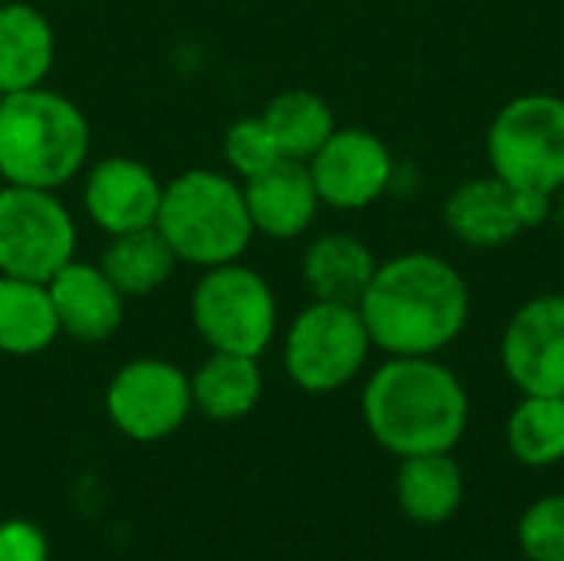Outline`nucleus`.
Listing matches in <instances>:
<instances>
[{"label": "nucleus", "mask_w": 564, "mask_h": 561, "mask_svg": "<svg viewBox=\"0 0 564 561\" xmlns=\"http://www.w3.org/2000/svg\"><path fill=\"white\" fill-rule=\"evenodd\" d=\"M357 311L373 347L390 357H433L463 334L469 288L449 261L413 251L377 265Z\"/></svg>", "instance_id": "obj_1"}, {"label": "nucleus", "mask_w": 564, "mask_h": 561, "mask_svg": "<svg viewBox=\"0 0 564 561\" xmlns=\"http://www.w3.org/2000/svg\"><path fill=\"white\" fill-rule=\"evenodd\" d=\"M364 423L393 456L453 453L469 427L459 377L433 357H390L364 387Z\"/></svg>", "instance_id": "obj_2"}, {"label": "nucleus", "mask_w": 564, "mask_h": 561, "mask_svg": "<svg viewBox=\"0 0 564 561\" xmlns=\"http://www.w3.org/2000/svg\"><path fill=\"white\" fill-rule=\"evenodd\" d=\"M89 155V122L83 109L33 86L0 103V179L26 188H59L79 175Z\"/></svg>", "instance_id": "obj_3"}, {"label": "nucleus", "mask_w": 564, "mask_h": 561, "mask_svg": "<svg viewBox=\"0 0 564 561\" xmlns=\"http://www.w3.org/2000/svg\"><path fill=\"white\" fill-rule=\"evenodd\" d=\"M155 228L178 261L215 268L238 261L254 235L245 188L215 169H188L162 188Z\"/></svg>", "instance_id": "obj_4"}, {"label": "nucleus", "mask_w": 564, "mask_h": 561, "mask_svg": "<svg viewBox=\"0 0 564 561\" xmlns=\"http://www.w3.org/2000/svg\"><path fill=\"white\" fill-rule=\"evenodd\" d=\"M486 145L496 175L509 188L552 195L564 185V99L529 93L506 103Z\"/></svg>", "instance_id": "obj_5"}, {"label": "nucleus", "mask_w": 564, "mask_h": 561, "mask_svg": "<svg viewBox=\"0 0 564 561\" xmlns=\"http://www.w3.org/2000/svg\"><path fill=\"white\" fill-rule=\"evenodd\" d=\"M192 321L212 350L261 357L278 331V301L254 268L228 261L205 268L192 291Z\"/></svg>", "instance_id": "obj_6"}, {"label": "nucleus", "mask_w": 564, "mask_h": 561, "mask_svg": "<svg viewBox=\"0 0 564 561\" xmlns=\"http://www.w3.org/2000/svg\"><path fill=\"white\" fill-rule=\"evenodd\" d=\"M370 334L354 304L314 301L284 337V370L304 393H334L367 364Z\"/></svg>", "instance_id": "obj_7"}, {"label": "nucleus", "mask_w": 564, "mask_h": 561, "mask_svg": "<svg viewBox=\"0 0 564 561\" xmlns=\"http://www.w3.org/2000/svg\"><path fill=\"white\" fill-rule=\"evenodd\" d=\"M76 258V222L50 188H0V274L50 281Z\"/></svg>", "instance_id": "obj_8"}, {"label": "nucleus", "mask_w": 564, "mask_h": 561, "mask_svg": "<svg viewBox=\"0 0 564 561\" xmlns=\"http://www.w3.org/2000/svg\"><path fill=\"white\" fill-rule=\"evenodd\" d=\"M192 410L188 374L159 357L129 360L106 387V413L112 427L135 443L172 436L185 427Z\"/></svg>", "instance_id": "obj_9"}, {"label": "nucleus", "mask_w": 564, "mask_h": 561, "mask_svg": "<svg viewBox=\"0 0 564 561\" xmlns=\"http://www.w3.org/2000/svg\"><path fill=\"white\" fill-rule=\"evenodd\" d=\"M502 367L529 397H564V294H542L512 314Z\"/></svg>", "instance_id": "obj_10"}, {"label": "nucleus", "mask_w": 564, "mask_h": 561, "mask_svg": "<svg viewBox=\"0 0 564 561\" xmlns=\"http://www.w3.org/2000/svg\"><path fill=\"white\" fill-rule=\"evenodd\" d=\"M321 202L334 208H367L393 179V155L367 129H334L307 162Z\"/></svg>", "instance_id": "obj_11"}, {"label": "nucleus", "mask_w": 564, "mask_h": 561, "mask_svg": "<svg viewBox=\"0 0 564 561\" xmlns=\"http://www.w3.org/2000/svg\"><path fill=\"white\" fill-rule=\"evenodd\" d=\"M162 188L165 185L145 162L129 155H109L86 172L83 205L96 228H102L106 235H122L155 225Z\"/></svg>", "instance_id": "obj_12"}, {"label": "nucleus", "mask_w": 564, "mask_h": 561, "mask_svg": "<svg viewBox=\"0 0 564 561\" xmlns=\"http://www.w3.org/2000/svg\"><path fill=\"white\" fill-rule=\"evenodd\" d=\"M46 288L59 321V334L83 344H99L119 331L126 314V298L99 265L73 258L46 281Z\"/></svg>", "instance_id": "obj_13"}, {"label": "nucleus", "mask_w": 564, "mask_h": 561, "mask_svg": "<svg viewBox=\"0 0 564 561\" xmlns=\"http://www.w3.org/2000/svg\"><path fill=\"white\" fill-rule=\"evenodd\" d=\"M241 188H245V205H248L254 231L278 238V241L304 235L321 205L311 169L307 162H297V159L274 162L254 179H245Z\"/></svg>", "instance_id": "obj_14"}, {"label": "nucleus", "mask_w": 564, "mask_h": 561, "mask_svg": "<svg viewBox=\"0 0 564 561\" xmlns=\"http://www.w3.org/2000/svg\"><path fill=\"white\" fill-rule=\"evenodd\" d=\"M56 36L50 20L20 0L0 3V93L43 86L53 69Z\"/></svg>", "instance_id": "obj_15"}, {"label": "nucleus", "mask_w": 564, "mask_h": 561, "mask_svg": "<svg viewBox=\"0 0 564 561\" xmlns=\"http://www.w3.org/2000/svg\"><path fill=\"white\" fill-rule=\"evenodd\" d=\"M446 225L473 248H499L512 241L522 231L516 188H509L499 175L463 182L446 198Z\"/></svg>", "instance_id": "obj_16"}, {"label": "nucleus", "mask_w": 564, "mask_h": 561, "mask_svg": "<svg viewBox=\"0 0 564 561\" xmlns=\"http://www.w3.org/2000/svg\"><path fill=\"white\" fill-rule=\"evenodd\" d=\"M466 496V479L453 453H423L400 460L397 506L416 526H443L456 516Z\"/></svg>", "instance_id": "obj_17"}, {"label": "nucleus", "mask_w": 564, "mask_h": 561, "mask_svg": "<svg viewBox=\"0 0 564 561\" xmlns=\"http://www.w3.org/2000/svg\"><path fill=\"white\" fill-rule=\"evenodd\" d=\"M373 274H377V258L354 235L344 231L321 235L304 251V284L311 288L314 301L357 308Z\"/></svg>", "instance_id": "obj_18"}, {"label": "nucleus", "mask_w": 564, "mask_h": 561, "mask_svg": "<svg viewBox=\"0 0 564 561\" xmlns=\"http://www.w3.org/2000/svg\"><path fill=\"white\" fill-rule=\"evenodd\" d=\"M188 380H192V407L218 423L248 417L264 393L258 357H245V354L212 350V357Z\"/></svg>", "instance_id": "obj_19"}, {"label": "nucleus", "mask_w": 564, "mask_h": 561, "mask_svg": "<svg viewBox=\"0 0 564 561\" xmlns=\"http://www.w3.org/2000/svg\"><path fill=\"white\" fill-rule=\"evenodd\" d=\"M59 321L43 281L0 274V354L33 357L53 347Z\"/></svg>", "instance_id": "obj_20"}, {"label": "nucleus", "mask_w": 564, "mask_h": 561, "mask_svg": "<svg viewBox=\"0 0 564 561\" xmlns=\"http://www.w3.org/2000/svg\"><path fill=\"white\" fill-rule=\"evenodd\" d=\"M175 265L178 258L155 225L109 235V245L99 258V268L119 288L122 298H145L159 291L172 278Z\"/></svg>", "instance_id": "obj_21"}, {"label": "nucleus", "mask_w": 564, "mask_h": 561, "mask_svg": "<svg viewBox=\"0 0 564 561\" xmlns=\"http://www.w3.org/2000/svg\"><path fill=\"white\" fill-rule=\"evenodd\" d=\"M261 119L268 122L281 155L297 159V162H311L314 152L337 129L330 106L317 93H307V89H288V93L274 96L264 106Z\"/></svg>", "instance_id": "obj_22"}, {"label": "nucleus", "mask_w": 564, "mask_h": 561, "mask_svg": "<svg viewBox=\"0 0 564 561\" xmlns=\"http://www.w3.org/2000/svg\"><path fill=\"white\" fill-rule=\"evenodd\" d=\"M509 453L532 470L564 460V397H522L506 423Z\"/></svg>", "instance_id": "obj_23"}, {"label": "nucleus", "mask_w": 564, "mask_h": 561, "mask_svg": "<svg viewBox=\"0 0 564 561\" xmlns=\"http://www.w3.org/2000/svg\"><path fill=\"white\" fill-rule=\"evenodd\" d=\"M516 539L529 561H564V493L535 499L522 513Z\"/></svg>", "instance_id": "obj_24"}, {"label": "nucleus", "mask_w": 564, "mask_h": 561, "mask_svg": "<svg viewBox=\"0 0 564 561\" xmlns=\"http://www.w3.org/2000/svg\"><path fill=\"white\" fill-rule=\"evenodd\" d=\"M225 159H228L231 172H238L241 179H254L258 172L271 169L284 155L274 142L268 122L261 116H248V119H238L225 132Z\"/></svg>", "instance_id": "obj_25"}, {"label": "nucleus", "mask_w": 564, "mask_h": 561, "mask_svg": "<svg viewBox=\"0 0 564 561\" xmlns=\"http://www.w3.org/2000/svg\"><path fill=\"white\" fill-rule=\"evenodd\" d=\"M0 561H50V539L26 519L0 522Z\"/></svg>", "instance_id": "obj_26"}, {"label": "nucleus", "mask_w": 564, "mask_h": 561, "mask_svg": "<svg viewBox=\"0 0 564 561\" xmlns=\"http://www.w3.org/2000/svg\"><path fill=\"white\" fill-rule=\"evenodd\" d=\"M549 198H552V195H542V192H522V188H516V208H519V222H522V228H539V225L549 218Z\"/></svg>", "instance_id": "obj_27"}, {"label": "nucleus", "mask_w": 564, "mask_h": 561, "mask_svg": "<svg viewBox=\"0 0 564 561\" xmlns=\"http://www.w3.org/2000/svg\"><path fill=\"white\" fill-rule=\"evenodd\" d=\"M0 103H3V93H0Z\"/></svg>", "instance_id": "obj_28"}]
</instances>
